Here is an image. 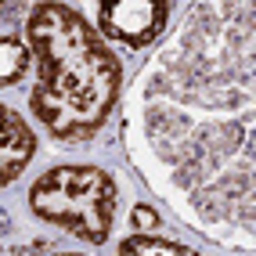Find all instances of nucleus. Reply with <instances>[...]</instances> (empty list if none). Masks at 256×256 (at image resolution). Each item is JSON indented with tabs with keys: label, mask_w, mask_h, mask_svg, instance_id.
I'll use <instances>...</instances> for the list:
<instances>
[{
	"label": "nucleus",
	"mask_w": 256,
	"mask_h": 256,
	"mask_svg": "<svg viewBox=\"0 0 256 256\" xmlns=\"http://www.w3.org/2000/svg\"><path fill=\"white\" fill-rule=\"evenodd\" d=\"M112 256H202L198 249L177 242V238H166V234H141V231H130L126 238L116 242Z\"/></svg>",
	"instance_id": "nucleus-6"
},
{
	"label": "nucleus",
	"mask_w": 256,
	"mask_h": 256,
	"mask_svg": "<svg viewBox=\"0 0 256 256\" xmlns=\"http://www.w3.org/2000/svg\"><path fill=\"white\" fill-rule=\"evenodd\" d=\"M123 148L188 228L252 249L256 76L252 8L198 4L138 72Z\"/></svg>",
	"instance_id": "nucleus-1"
},
{
	"label": "nucleus",
	"mask_w": 256,
	"mask_h": 256,
	"mask_svg": "<svg viewBox=\"0 0 256 256\" xmlns=\"http://www.w3.org/2000/svg\"><path fill=\"white\" fill-rule=\"evenodd\" d=\"M130 228L134 231H141V234H156L159 228H162V213L152 206V202H138V206L130 210Z\"/></svg>",
	"instance_id": "nucleus-8"
},
{
	"label": "nucleus",
	"mask_w": 256,
	"mask_h": 256,
	"mask_svg": "<svg viewBox=\"0 0 256 256\" xmlns=\"http://www.w3.org/2000/svg\"><path fill=\"white\" fill-rule=\"evenodd\" d=\"M32 69V54L22 36H11V32H0V90L18 87Z\"/></svg>",
	"instance_id": "nucleus-7"
},
{
	"label": "nucleus",
	"mask_w": 256,
	"mask_h": 256,
	"mask_svg": "<svg viewBox=\"0 0 256 256\" xmlns=\"http://www.w3.org/2000/svg\"><path fill=\"white\" fill-rule=\"evenodd\" d=\"M32 54L29 116L58 144H87L123 98V58L72 4H32L22 22Z\"/></svg>",
	"instance_id": "nucleus-2"
},
{
	"label": "nucleus",
	"mask_w": 256,
	"mask_h": 256,
	"mask_svg": "<svg viewBox=\"0 0 256 256\" xmlns=\"http://www.w3.org/2000/svg\"><path fill=\"white\" fill-rule=\"evenodd\" d=\"M11 11V4H0V18H4V14Z\"/></svg>",
	"instance_id": "nucleus-10"
},
{
	"label": "nucleus",
	"mask_w": 256,
	"mask_h": 256,
	"mask_svg": "<svg viewBox=\"0 0 256 256\" xmlns=\"http://www.w3.org/2000/svg\"><path fill=\"white\" fill-rule=\"evenodd\" d=\"M47 256H83V252H47Z\"/></svg>",
	"instance_id": "nucleus-9"
},
{
	"label": "nucleus",
	"mask_w": 256,
	"mask_h": 256,
	"mask_svg": "<svg viewBox=\"0 0 256 256\" xmlns=\"http://www.w3.org/2000/svg\"><path fill=\"white\" fill-rule=\"evenodd\" d=\"M174 4L166 0H112L94 8V29L108 47L119 44L126 50H148L170 29Z\"/></svg>",
	"instance_id": "nucleus-4"
},
{
	"label": "nucleus",
	"mask_w": 256,
	"mask_h": 256,
	"mask_svg": "<svg viewBox=\"0 0 256 256\" xmlns=\"http://www.w3.org/2000/svg\"><path fill=\"white\" fill-rule=\"evenodd\" d=\"M26 210L83 246H105L119 216V184L94 162H58L32 177Z\"/></svg>",
	"instance_id": "nucleus-3"
},
{
	"label": "nucleus",
	"mask_w": 256,
	"mask_h": 256,
	"mask_svg": "<svg viewBox=\"0 0 256 256\" xmlns=\"http://www.w3.org/2000/svg\"><path fill=\"white\" fill-rule=\"evenodd\" d=\"M36 148L40 141L29 119L0 101V192L11 188L29 170V162L36 159Z\"/></svg>",
	"instance_id": "nucleus-5"
}]
</instances>
